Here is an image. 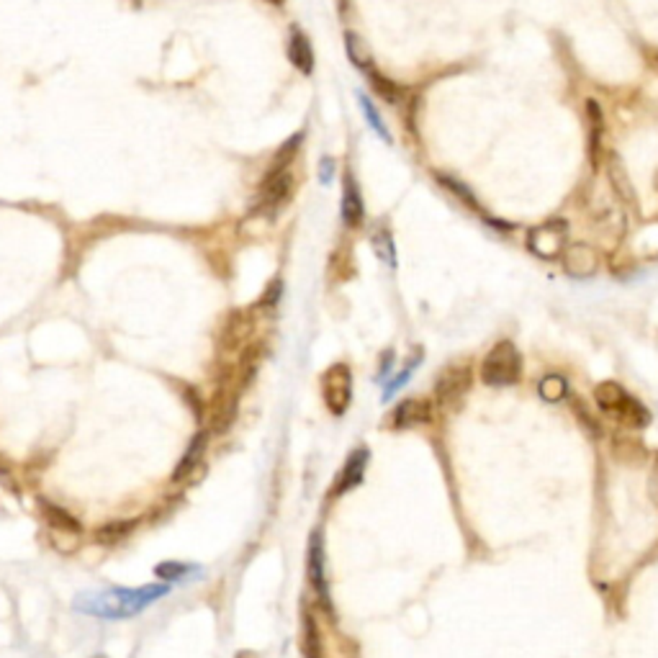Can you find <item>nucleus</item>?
<instances>
[{
	"label": "nucleus",
	"instance_id": "obj_1",
	"mask_svg": "<svg viewBox=\"0 0 658 658\" xmlns=\"http://www.w3.org/2000/svg\"><path fill=\"white\" fill-rule=\"evenodd\" d=\"M167 584H147L136 589H105V592H90L80 594L75 600V609L82 615L98 617V620H129L144 612L147 607L167 597Z\"/></svg>",
	"mask_w": 658,
	"mask_h": 658
},
{
	"label": "nucleus",
	"instance_id": "obj_2",
	"mask_svg": "<svg viewBox=\"0 0 658 658\" xmlns=\"http://www.w3.org/2000/svg\"><path fill=\"white\" fill-rule=\"evenodd\" d=\"M523 375V355L509 340L497 343L481 363V381L486 386H512Z\"/></svg>",
	"mask_w": 658,
	"mask_h": 658
},
{
	"label": "nucleus",
	"instance_id": "obj_3",
	"mask_svg": "<svg viewBox=\"0 0 658 658\" xmlns=\"http://www.w3.org/2000/svg\"><path fill=\"white\" fill-rule=\"evenodd\" d=\"M569 239V224L563 219H551L535 229H530L527 235V247L532 255L543 258V260H555L563 255V250L569 247L566 244Z\"/></svg>",
	"mask_w": 658,
	"mask_h": 658
},
{
	"label": "nucleus",
	"instance_id": "obj_4",
	"mask_svg": "<svg viewBox=\"0 0 658 658\" xmlns=\"http://www.w3.org/2000/svg\"><path fill=\"white\" fill-rule=\"evenodd\" d=\"M321 396L335 417H343L352 401V375L344 363H335L321 375Z\"/></svg>",
	"mask_w": 658,
	"mask_h": 658
},
{
	"label": "nucleus",
	"instance_id": "obj_5",
	"mask_svg": "<svg viewBox=\"0 0 658 658\" xmlns=\"http://www.w3.org/2000/svg\"><path fill=\"white\" fill-rule=\"evenodd\" d=\"M306 574H309V584L314 589L316 600L324 607V612L327 615H335L332 597H329V581H327V558H324V535H321V530H314L312 538H309Z\"/></svg>",
	"mask_w": 658,
	"mask_h": 658
},
{
	"label": "nucleus",
	"instance_id": "obj_6",
	"mask_svg": "<svg viewBox=\"0 0 658 658\" xmlns=\"http://www.w3.org/2000/svg\"><path fill=\"white\" fill-rule=\"evenodd\" d=\"M290 193H293V178L289 170H270L258 193L255 211L263 216H275L290 201Z\"/></svg>",
	"mask_w": 658,
	"mask_h": 658
},
{
	"label": "nucleus",
	"instance_id": "obj_7",
	"mask_svg": "<svg viewBox=\"0 0 658 658\" xmlns=\"http://www.w3.org/2000/svg\"><path fill=\"white\" fill-rule=\"evenodd\" d=\"M471 389V368L466 363L448 366L435 381V399L443 406H455Z\"/></svg>",
	"mask_w": 658,
	"mask_h": 658
},
{
	"label": "nucleus",
	"instance_id": "obj_8",
	"mask_svg": "<svg viewBox=\"0 0 658 658\" xmlns=\"http://www.w3.org/2000/svg\"><path fill=\"white\" fill-rule=\"evenodd\" d=\"M563 260V270L571 275V278H592L597 275L600 270V255L592 244H584V242H577V244H569L561 255Z\"/></svg>",
	"mask_w": 658,
	"mask_h": 658
},
{
	"label": "nucleus",
	"instance_id": "obj_9",
	"mask_svg": "<svg viewBox=\"0 0 658 658\" xmlns=\"http://www.w3.org/2000/svg\"><path fill=\"white\" fill-rule=\"evenodd\" d=\"M368 448H355L350 453V458L344 461L343 471L340 476L335 478V484H332V497H343L347 492H352V489H358L360 484H363V478H366V466H368Z\"/></svg>",
	"mask_w": 658,
	"mask_h": 658
},
{
	"label": "nucleus",
	"instance_id": "obj_10",
	"mask_svg": "<svg viewBox=\"0 0 658 658\" xmlns=\"http://www.w3.org/2000/svg\"><path fill=\"white\" fill-rule=\"evenodd\" d=\"M432 420V404L427 399L420 396H412V399H404L396 404V409L391 412V427L394 430H412V427H422Z\"/></svg>",
	"mask_w": 658,
	"mask_h": 658
},
{
	"label": "nucleus",
	"instance_id": "obj_11",
	"mask_svg": "<svg viewBox=\"0 0 658 658\" xmlns=\"http://www.w3.org/2000/svg\"><path fill=\"white\" fill-rule=\"evenodd\" d=\"M343 221L350 229H358L366 221L363 196H360V188H358L355 178L350 173H344L343 181Z\"/></svg>",
	"mask_w": 658,
	"mask_h": 658
},
{
	"label": "nucleus",
	"instance_id": "obj_12",
	"mask_svg": "<svg viewBox=\"0 0 658 658\" xmlns=\"http://www.w3.org/2000/svg\"><path fill=\"white\" fill-rule=\"evenodd\" d=\"M301 654H304V658H324L319 620L306 602L301 605Z\"/></svg>",
	"mask_w": 658,
	"mask_h": 658
},
{
	"label": "nucleus",
	"instance_id": "obj_13",
	"mask_svg": "<svg viewBox=\"0 0 658 658\" xmlns=\"http://www.w3.org/2000/svg\"><path fill=\"white\" fill-rule=\"evenodd\" d=\"M612 417L628 430H646L651 424V412L631 394L623 399V404L612 412Z\"/></svg>",
	"mask_w": 658,
	"mask_h": 658
},
{
	"label": "nucleus",
	"instance_id": "obj_14",
	"mask_svg": "<svg viewBox=\"0 0 658 658\" xmlns=\"http://www.w3.org/2000/svg\"><path fill=\"white\" fill-rule=\"evenodd\" d=\"M289 59L293 62V67L304 75H312L314 70V52H312V44L309 39L301 34V28H293L289 42Z\"/></svg>",
	"mask_w": 658,
	"mask_h": 658
},
{
	"label": "nucleus",
	"instance_id": "obj_15",
	"mask_svg": "<svg viewBox=\"0 0 658 658\" xmlns=\"http://www.w3.org/2000/svg\"><path fill=\"white\" fill-rule=\"evenodd\" d=\"M39 509H42V515H44V520L54 527V530H59L62 535H78L80 523L67 512V509H62V507H57L50 499H39Z\"/></svg>",
	"mask_w": 658,
	"mask_h": 658
},
{
	"label": "nucleus",
	"instance_id": "obj_16",
	"mask_svg": "<svg viewBox=\"0 0 658 658\" xmlns=\"http://www.w3.org/2000/svg\"><path fill=\"white\" fill-rule=\"evenodd\" d=\"M586 127H589V155H592V162L597 165L600 142L605 136V113L597 101H586Z\"/></svg>",
	"mask_w": 658,
	"mask_h": 658
},
{
	"label": "nucleus",
	"instance_id": "obj_17",
	"mask_svg": "<svg viewBox=\"0 0 658 658\" xmlns=\"http://www.w3.org/2000/svg\"><path fill=\"white\" fill-rule=\"evenodd\" d=\"M607 178L612 183V190L617 193V198H623V201H632L635 198V190H632L631 178H628V170H625L623 159L617 158V155H609V159H607Z\"/></svg>",
	"mask_w": 658,
	"mask_h": 658
},
{
	"label": "nucleus",
	"instance_id": "obj_18",
	"mask_svg": "<svg viewBox=\"0 0 658 658\" xmlns=\"http://www.w3.org/2000/svg\"><path fill=\"white\" fill-rule=\"evenodd\" d=\"M206 445H209V435H206V432H198V435L190 440V445L185 450L183 461L178 463V468H175V474H173L175 481L185 478V476L190 474V471L201 463V458H204V453H206Z\"/></svg>",
	"mask_w": 658,
	"mask_h": 658
},
{
	"label": "nucleus",
	"instance_id": "obj_19",
	"mask_svg": "<svg viewBox=\"0 0 658 658\" xmlns=\"http://www.w3.org/2000/svg\"><path fill=\"white\" fill-rule=\"evenodd\" d=\"M344 50H347L350 62H352L358 70H366V73H368L370 67H373V57H370L368 44H366V39H363L360 34L347 31V34H344Z\"/></svg>",
	"mask_w": 658,
	"mask_h": 658
},
{
	"label": "nucleus",
	"instance_id": "obj_20",
	"mask_svg": "<svg viewBox=\"0 0 658 658\" xmlns=\"http://www.w3.org/2000/svg\"><path fill=\"white\" fill-rule=\"evenodd\" d=\"M628 396V391L620 386V383H615V381H605V383H600L597 389H594V401H597V406L612 417V412L623 404V399Z\"/></svg>",
	"mask_w": 658,
	"mask_h": 658
},
{
	"label": "nucleus",
	"instance_id": "obj_21",
	"mask_svg": "<svg viewBox=\"0 0 658 658\" xmlns=\"http://www.w3.org/2000/svg\"><path fill=\"white\" fill-rule=\"evenodd\" d=\"M538 394L548 404H558V401H563L569 396V381L563 375H558V373H548V375L540 378Z\"/></svg>",
	"mask_w": 658,
	"mask_h": 658
},
{
	"label": "nucleus",
	"instance_id": "obj_22",
	"mask_svg": "<svg viewBox=\"0 0 658 658\" xmlns=\"http://www.w3.org/2000/svg\"><path fill=\"white\" fill-rule=\"evenodd\" d=\"M366 75H368L370 85H373V90H375L378 98H383V101H389V104H399V101H401V88L396 85L394 80H389L386 75L375 73L373 67H370Z\"/></svg>",
	"mask_w": 658,
	"mask_h": 658
},
{
	"label": "nucleus",
	"instance_id": "obj_23",
	"mask_svg": "<svg viewBox=\"0 0 658 658\" xmlns=\"http://www.w3.org/2000/svg\"><path fill=\"white\" fill-rule=\"evenodd\" d=\"M250 319L244 314H235L232 319H227V327H224V344L227 347H237L247 340L250 335Z\"/></svg>",
	"mask_w": 658,
	"mask_h": 658
},
{
	"label": "nucleus",
	"instance_id": "obj_24",
	"mask_svg": "<svg viewBox=\"0 0 658 658\" xmlns=\"http://www.w3.org/2000/svg\"><path fill=\"white\" fill-rule=\"evenodd\" d=\"M373 250H375V255L383 260L386 265H396V250H394V237H391V232L386 229V227H378L375 232H373Z\"/></svg>",
	"mask_w": 658,
	"mask_h": 658
},
{
	"label": "nucleus",
	"instance_id": "obj_25",
	"mask_svg": "<svg viewBox=\"0 0 658 658\" xmlns=\"http://www.w3.org/2000/svg\"><path fill=\"white\" fill-rule=\"evenodd\" d=\"M437 183L443 185V188H448L450 193L461 201V204H466L468 209H474L478 211V204H476V198H474V193L466 188L463 183H458L455 178H450V175H443V173H437Z\"/></svg>",
	"mask_w": 658,
	"mask_h": 658
},
{
	"label": "nucleus",
	"instance_id": "obj_26",
	"mask_svg": "<svg viewBox=\"0 0 658 658\" xmlns=\"http://www.w3.org/2000/svg\"><path fill=\"white\" fill-rule=\"evenodd\" d=\"M196 571H198V566H193V563H178V561L159 563L158 569H155V574H158L159 579H167V581L185 579L188 574H196Z\"/></svg>",
	"mask_w": 658,
	"mask_h": 658
},
{
	"label": "nucleus",
	"instance_id": "obj_27",
	"mask_svg": "<svg viewBox=\"0 0 658 658\" xmlns=\"http://www.w3.org/2000/svg\"><path fill=\"white\" fill-rule=\"evenodd\" d=\"M134 527V523H113V525H105L98 530V540H105V543H113L119 538H124L129 530Z\"/></svg>",
	"mask_w": 658,
	"mask_h": 658
},
{
	"label": "nucleus",
	"instance_id": "obj_28",
	"mask_svg": "<svg viewBox=\"0 0 658 658\" xmlns=\"http://www.w3.org/2000/svg\"><path fill=\"white\" fill-rule=\"evenodd\" d=\"M360 104H363V108H366V119H368L370 124H373V129H375V132L381 134L383 139H389V132H386V124H383V121L378 119V113H375V108L370 105L368 98H360Z\"/></svg>",
	"mask_w": 658,
	"mask_h": 658
},
{
	"label": "nucleus",
	"instance_id": "obj_29",
	"mask_svg": "<svg viewBox=\"0 0 658 658\" xmlns=\"http://www.w3.org/2000/svg\"><path fill=\"white\" fill-rule=\"evenodd\" d=\"M281 289H283V286H281V281H273V283L267 286V290L263 293V298H260V306H267V309H270V306H275V304H278V298H281Z\"/></svg>",
	"mask_w": 658,
	"mask_h": 658
},
{
	"label": "nucleus",
	"instance_id": "obj_30",
	"mask_svg": "<svg viewBox=\"0 0 658 658\" xmlns=\"http://www.w3.org/2000/svg\"><path fill=\"white\" fill-rule=\"evenodd\" d=\"M648 497L654 501V507L658 509V455L651 463V474H648Z\"/></svg>",
	"mask_w": 658,
	"mask_h": 658
},
{
	"label": "nucleus",
	"instance_id": "obj_31",
	"mask_svg": "<svg viewBox=\"0 0 658 658\" xmlns=\"http://www.w3.org/2000/svg\"><path fill=\"white\" fill-rule=\"evenodd\" d=\"M237 658H255V656H252V654H239Z\"/></svg>",
	"mask_w": 658,
	"mask_h": 658
},
{
	"label": "nucleus",
	"instance_id": "obj_32",
	"mask_svg": "<svg viewBox=\"0 0 658 658\" xmlns=\"http://www.w3.org/2000/svg\"><path fill=\"white\" fill-rule=\"evenodd\" d=\"M654 185H656V190H658V170H656V175H654Z\"/></svg>",
	"mask_w": 658,
	"mask_h": 658
}]
</instances>
